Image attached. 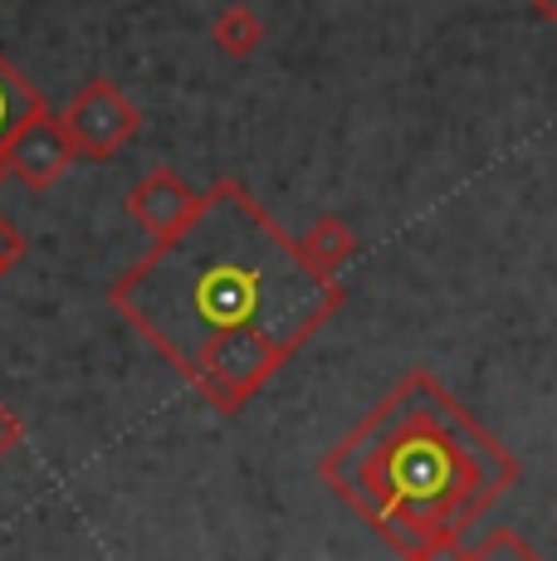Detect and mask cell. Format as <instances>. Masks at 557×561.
I'll return each mask as SVG.
<instances>
[{"label":"cell","mask_w":557,"mask_h":561,"mask_svg":"<svg viewBox=\"0 0 557 561\" xmlns=\"http://www.w3.org/2000/svg\"><path fill=\"white\" fill-rule=\"evenodd\" d=\"M113 304L216 405H240L338 312L342 288L240 186L211 196L127 268Z\"/></svg>","instance_id":"1"},{"label":"cell","mask_w":557,"mask_h":561,"mask_svg":"<svg viewBox=\"0 0 557 561\" xmlns=\"http://www.w3.org/2000/svg\"><path fill=\"white\" fill-rule=\"evenodd\" d=\"M519 473V459L431 371L406 376L323 463V479L406 561L469 547V527Z\"/></svg>","instance_id":"2"},{"label":"cell","mask_w":557,"mask_h":561,"mask_svg":"<svg viewBox=\"0 0 557 561\" xmlns=\"http://www.w3.org/2000/svg\"><path fill=\"white\" fill-rule=\"evenodd\" d=\"M39 113V93L0 59V147H10Z\"/></svg>","instance_id":"3"},{"label":"cell","mask_w":557,"mask_h":561,"mask_svg":"<svg viewBox=\"0 0 557 561\" xmlns=\"http://www.w3.org/2000/svg\"><path fill=\"white\" fill-rule=\"evenodd\" d=\"M59 161H64V137H55L49 127H25L20 133V142H15V167L25 171L30 181H45V176H55L59 171Z\"/></svg>","instance_id":"4"},{"label":"cell","mask_w":557,"mask_h":561,"mask_svg":"<svg viewBox=\"0 0 557 561\" xmlns=\"http://www.w3.org/2000/svg\"><path fill=\"white\" fill-rule=\"evenodd\" d=\"M352 250H357V240H352V230L342 220H333V215H328V220H318V230L308 234V244H304V254L314 259L323 274H333L342 259H352Z\"/></svg>","instance_id":"5"},{"label":"cell","mask_w":557,"mask_h":561,"mask_svg":"<svg viewBox=\"0 0 557 561\" xmlns=\"http://www.w3.org/2000/svg\"><path fill=\"white\" fill-rule=\"evenodd\" d=\"M459 561H543V552L533 542H523V533H513V527H495L485 542L465 547Z\"/></svg>","instance_id":"6"},{"label":"cell","mask_w":557,"mask_h":561,"mask_svg":"<svg viewBox=\"0 0 557 561\" xmlns=\"http://www.w3.org/2000/svg\"><path fill=\"white\" fill-rule=\"evenodd\" d=\"M528 5H533V15H538V20L557 25V0H528Z\"/></svg>","instance_id":"7"}]
</instances>
